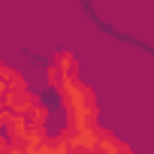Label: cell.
Returning a JSON list of instances; mask_svg holds the SVG:
<instances>
[{
	"mask_svg": "<svg viewBox=\"0 0 154 154\" xmlns=\"http://www.w3.org/2000/svg\"><path fill=\"white\" fill-rule=\"evenodd\" d=\"M48 106L39 100L33 109L15 115L6 124V136L12 142V151H24V154H39L45 136H48Z\"/></svg>",
	"mask_w": 154,
	"mask_h": 154,
	"instance_id": "cell-1",
	"label": "cell"
},
{
	"mask_svg": "<svg viewBox=\"0 0 154 154\" xmlns=\"http://www.w3.org/2000/svg\"><path fill=\"white\" fill-rule=\"evenodd\" d=\"M36 103H39V97L27 88L24 75L6 63H0V130H6V124L15 115L33 109Z\"/></svg>",
	"mask_w": 154,
	"mask_h": 154,
	"instance_id": "cell-2",
	"label": "cell"
},
{
	"mask_svg": "<svg viewBox=\"0 0 154 154\" xmlns=\"http://www.w3.org/2000/svg\"><path fill=\"white\" fill-rule=\"evenodd\" d=\"M75 79H79V57L72 51H54V57H51V63L45 69V82L57 91V88H63Z\"/></svg>",
	"mask_w": 154,
	"mask_h": 154,
	"instance_id": "cell-3",
	"label": "cell"
},
{
	"mask_svg": "<svg viewBox=\"0 0 154 154\" xmlns=\"http://www.w3.org/2000/svg\"><path fill=\"white\" fill-rule=\"evenodd\" d=\"M97 151H118V154H130V145L127 142H121L118 136H112L106 127H100V136H97Z\"/></svg>",
	"mask_w": 154,
	"mask_h": 154,
	"instance_id": "cell-4",
	"label": "cell"
},
{
	"mask_svg": "<svg viewBox=\"0 0 154 154\" xmlns=\"http://www.w3.org/2000/svg\"><path fill=\"white\" fill-rule=\"evenodd\" d=\"M6 151H12V142H9L6 130H0V154H6Z\"/></svg>",
	"mask_w": 154,
	"mask_h": 154,
	"instance_id": "cell-5",
	"label": "cell"
}]
</instances>
